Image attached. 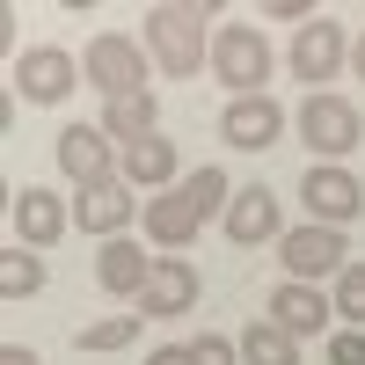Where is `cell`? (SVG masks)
I'll use <instances>...</instances> for the list:
<instances>
[{
    "label": "cell",
    "instance_id": "6da1fadb",
    "mask_svg": "<svg viewBox=\"0 0 365 365\" xmlns=\"http://www.w3.org/2000/svg\"><path fill=\"white\" fill-rule=\"evenodd\" d=\"M212 8H190V0H161V8H146V51H154V66L190 81L197 58H212V37H205Z\"/></svg>",
    "mask_w": 365,
    "mask_h": 365
},
{
    "label": "cell",
    "instance_id": "7a4b0ae2",
    "mask_svg": "<svg viewBox=\"0 0 365 365\" xmlns=\"http://www.w3.org/2000/svg\"><path fill=\"white\" fill-rule=\"evenodd\" d=\"M299 139H307L322 161H344L351 146H365V117H358L351 96H329V88H314V96L299 103Z\"/></svg>",
    "mask_w": 365,
    "mask_h": 365
},
{
    "label": "cell",
    "instance_id": "3957f363",
    "mask_svg": "<svg viewBox=\"0 0 365 365\" xmlns=\"http://www.w3.org/2000/svg\"><path fill=\"white\" fill-rule=\"evenodd\" d=\"M212 73H220L234 96H263V81H270V44H263V29L227 22L220 37H212Z\"/></svg>",
    "mask_w": 365,
    "mask_h": 365
},
{
    "label": "cell",
    "instance_id": "277c9868",
    "mask_svg": "<svg viewBox=\"0 0 365 365\" xmlns=\"http://www.w3.org/2000/svg\"><path fill=\"white\" fill-rule=\"evenodd\" d=\"M344 227H285V241H278V263H285V278L292 285H314V278H344Z\"/></svg>",
    "mask_w": 365,
    "mask_h": 365
},
{
    "label": "cell",
    "instance_id": "5b68a950",
    "mask_svg": "<svg viewBox=\"0 0 365 365\" xmlns=\"http://www.w3.org/2000/svg\"><path fill=\"white\" fill-rule=\"evenodd\" d=\"M81 81L103 88V103H110V96H139V81H146V51H139L132 37H117V29H103V37L88 44V58H81Z\"/></svg>",
    "mask_w": 365,
    "mask_h": 365
},
{
    "label": "cell",
    "instance_id": "8992f818",
    "mask_svg": "<svg viewBox=\"0 0 365 365\" xmlns=\"http://www.w3.org/2000/svg\"><path fill=\"white\" fill-rule=\"evenodd\" d=\"M299 197H307L314 227H344V220H358V212H365V182H358L351 168H336V161H307Z\"/></svg>",
    "mask_w": 365,
    "mask_h": 365
},
{
    "label": "cell",
    "instance_id": "52a82bcc",
    "mask_svg": "<svg viewBox=\"0 0 365 365\" xmlns=\"http://www.w3.org/2000/svg\"><path fill=\"white\" fill-rule=\"evenodd\" d=\"M51 154H58V168H66L81 190H96V182H117V161H125V146H110V132H103V125H66Z\"/></svg>",
    "mask_w": 365,
    "mask_h": 365
},
{
    "label": "cell",
    "instance_id": "ba28073f",
    "mask_svg": "<svg viewBox=\"0 0 365 365\" xmlns=\"http://www.w3.org/2000/svg\"><path fill=\"white\" fill-rule=\"evenodd\" d=\"M344 51H351V37H344V22H329V15H314L307 29L292 37V81H307V96H314V81H336V66H344Z\"/></svg>",
    "mask_w": 365,
    "mask_h": 365
},
{
    "label": "cell",
    "instance_id": "9c48e42d",
    "mask_svg": "<svg viewBox=\"0 0 365 365\" xmlns=\"http://www.w3.org/2000/svg\"><path fill=\"white\" fill-rule=\"evenodd\" d=\"M73 51H58V44H37V51H22L15 58V88H22V103H66L73 96Z\"/></svg>",
    "mask_w": 365,
    "mask_h": 365
},
{
    "label": "cell",
    "instance_id": "30bf717a",
    "mask_svg": "<svg viewBox=\"0 0 365 365\" xmlns=\"http://www.w3.org/2000/svg\"><path fill=\"white\" fill-rule=\"evenodd\" d=\"M263 314H270V322H278V329H285V336L299 344V336H322V329H329V322H336V299H329L322 285H292V278H285L278 292H270V299H263Z\"/></svg>",
    "mask_w": 365,
    "mask_h": 365
},
{
    "label": "cell",
    "instance_id": "8fae6325",
    "mask_svg": "<svg viewBox=\"0 0 365 365\" xmlns=\"http://www.w3.org/2000/svg\"><path fill=\"white\" fill-rule=\"evenodd\" d=\"M278 132H285V110L270 103V96H234V103L220 110V139L241 146V154H263V146H278Z\"/></svg>",
    "mask_w": 365,
    "mask_h": 365
},
{
    "label": "cell",
    "instance_id": "7c38bea8",
    "mask_svg": "<svg viewBox=\"0 0 365 365\" xmlns=\"http://www.w3.org/2000/svg\"><path fill=\"white\" fill-rule=\"evenodd\" d=\"M197 227H205V212L190 205V190H161V197H146V241H154L161 256H175V249H190L197 241Z\"/></svg>",
    "mask_w": 365,
    "mask_h": 365
},
{
    "label": "cell",
    "instance_id": "4fadbf2b",
    "mask_svg": "<svg viewBox=\"0 0 365 365\" xmlns=\"http://www.w3.org/2000/svg\"><path fill=\"white\" fill-rule=\"evenodd\" d=\"M8 220H15V249H51V241L73 227V212H66L58 190H22L8 205Z\"/></svg>",
    "mask_w": 365,
    "mask_h": 365
},
{
    "label": "cell",
    "instance_id": "5bb4252c",
    "mask_svg": "<svg viewBox=\"0 0 365 365\" xmlns=\"http://www.w3.org/2000/svg\"><path fill=\"white\" fill-rule=\"evenodd\" d=\"M227 241H234V249H263V241H285L278 197H270L263 182H249V190H234V205H227Z\"/></svg>",
    "mask_w": 365,
    "mask_h": 365
},
{
    "label": "cell",
    "instance_id": "9a60e30c",
    "mask_svg": "<svg viewBox=\"0 0 365 365\" xmlns=\"http://www.w3.org/2000/svg\"><path fill=\"white\" fill-rule=\"evenodd\" d=\"M197 307V270L182 256H154V278L139 292V314L146 322H168V314H190Z\"/></svg>",
    "mask_w": 365,
    "mask_h": 365
},
{
    "label": "cell",
    "instance_id": "2e32d148",
    "mask_svg": "<svg viewBox=\"0 0 365 365\" xmlns=\"http://www.w3.org/2000/svg\"><path fill=\"white\" fill-rule=\"evenodd\" d=\"M132 212H139V197H132V182L117 175V182H96V190H81L73 197V220H81V234H103V241H117L132 227Z\"/></svg>",
    "mask_w": 365,
    "mask_h": 365
},
{
    "label": "cell",
    "instance_id": "e0dca14e",
    "mask_svg": "<svg viewBox=\"0 0 365 365\" xmlns=\"http://www.w3.org/2000/svg\"><path fill=\"white\" fill-rule=\"evenodd\" d=\"M146 278H154V256H139V241H103V256H96V285L103 292H117V299H139L146 292Z\"/></svg>",
    "mask_w": 365,
    "mask_h": 365
},
{
    "label": "cell",
    "instance_id": "ac0fdd59",
    "mask_svg": "<svg viewBox=\"0 0 365 365\" xmlns=\"http://www.w3.org/2000/svg\"><path fill=\"white\" fill-rule=\"evenodd\" d=\"M117 175H125L132 190H175V182H182V175H175V146H168L161 132H154V139H132L125 161H117Z\"/></svg>",
    "mask_w": 365,
    "mask_h": 365
},
{
    "label": "cell",
    "instance_id": "d6986e66",
    "mask_svg": "<svg viewBox=\"0 0 365 365\" xmlns=\"http://www.w3.org/2000/svg\"><path fill=\"white\" fill-rule=\"evenodd\" d=\"M154 125H161V103L146 96V88H139V96H110V103H103V132H110L117 146L154 139Z\"/></svg>",
    "mask_w": 365,
    "mask_h": 365
},
{
    "label": "cell",
    "instance_id": "ffe728a7",
    "mask_svg": "<svg viewBox=\"0 0 365 365\" xmlns=\"http://www.w3.org/2000/svg\"><path fill=\"white\" fill-rule=\"evenodd\" d=\"M241 365H299V344H292L285 329L263 314V322L241 329Z\"/></svg>",
    "mask_w": 365,
    "mask_h": 365
},
{
    "label": "cell",
    "instance_id": "44dd1931",
    "mask_svg": "<svg viewBox=\"0 0 365 365\" xmlns=\"http://www.w3.org/2000/svg\"><path fill=\"white\" fill-rule=\"evenodd\" d=\"M37 285H44V263L29 256V249H8V256H0V299H29Z\"/></svg>",
    "mask_w": 365,
    "mask_h": 365
},
{
    "label": "cell",
    "instance_id": "7402d4cb",
    "mask_svg": "<svg viewBox=\"0 0 365 365\" xmlns=\"http://www.w3.org/2000/svg\"><path fill=\"white\" fill-rule=\"evenodd\" d=\"M139 322H146V314H110V322H88L73 344H81V351H125V344L139 336Z\"/></svg>",
    "mask_w": 365,
    "mask_h": 365
},
{
    "label": "cell",
    "instance_id": "603a6c76",
    "mask_svg": "<svg viewBox=\"0 0 365 365\" xmlns=\"http://www.w3.org/2000/svg\"><path fill=\"white\" fill-rule=\"evenodd\" d=\"M336 322L344 329H365V263H344V278H336Z\"/></svg>",
    "mask_w": 365,
    "mask_h": 365
},
{
    "label": "cell",
    "instance_id": "cb8c5ba5",
    "mask_svg": "<svg viewBox=\"0 0 365 365\" xmlns=\"http://www.w3.org/2000/svg\"><path fill=\"white\" fill-rule=\"evenodd\" d=\"M182 190H190V205L205 212V220L234 205V190H227V168H197V175H182Z\"/></svg>",
    "mask_w": 365,
    "mask_h": 365
},
{
    "label": "cell",
    "instance_id": "d4e9b609",
    "mask_svg": "<svg viewBox=\"0 0 365 365\" xmlns=\"http://www.w3.org/2000/svg\"><path fill=\"white\" fill-rule=\"evenodd\" d=\"M190 365H241V344H227V336H197V344H190Z\"/></svg>",
    "mask_w": 365,
    "mask_h": 365
},
{
    "label": "cell",
    "instance_id": "484cf974",
    "mask_svg": "<svg viewBox=\"0 0 365 365\" xmlns=\"http://www.w3.org/2000/svg\"><path fill=\"white\" fill-rule=\"evenodd\" d=\"M329 365H365V329H336L329 336Z\"/></svg>",
    "mask_w": 365,
    "mask_h": 365
},
{
    "label": "cell",
    "instance_id": "4316f807",
    "mask_svg": "<svg viewBox=\"0 0 365 365\" xmlns=\"http://www.w3.org/2000/svg\"><path fill=\"white\" fill-rule=\"evenodd\" d=\"M263 15H278V22H299V29H307L314 22V8H307V0H270V8Z\"/></svg>",
    "mask_w": 365,
    "mask_h": 365
},
{
    "label": "cell",
    "instance_id": "83f0119b",
    "mask_svg": "<svg viewBox=\"0 0 365 365\" xmlns=\"http://www.w3.org/2000/svg\"><path fill=\"white\" fill-rule=\"evenodd\" d=\"M146 365H190V344H161V351L146 358Z\"/></svg>",
    "mask_w": 365,
    "mask_h": 365
},
{
    "label": "cell",
    "instance_id": "f1b7e54d",
    "mask_svg": "<svg viewBox=\"0 0 365 365\" xmlns=\"http://www.w3.org/2000/svg\"><path fill=\"white\" fill-rule=\"evenodd\" d=\"M0 365H37V351H22V344H8V351H0Z\"/></svg>",
    "mask_w": 365,
    "mask_h": 365
},
{
    "label": "cell",
    "instance_id": "f546056e",
    "mask_svg": "<svg viewBox=\"0 0 365 365\" xmlns=\"http://www.w3.org/2000/svg\"><path fill=\"white\" fill-rule=\"evenodd\" d=\"M351 66H358V81H365V37H358V44H351Z\"/></svg>",
    "mask_w": 365,
    "mask_h": 365
}]
</instances>
